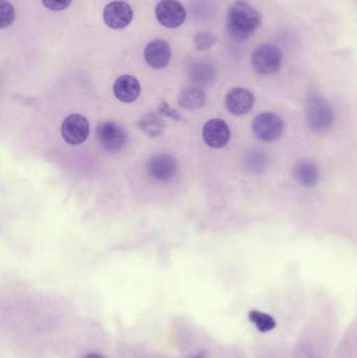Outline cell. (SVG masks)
I'll list each match as a JSON object with an SVG mask.
<instances>
[{
    "mask_svg": "<svg viewBox=\"0 0 357 358\" xmlns=\"http://www.w3.org/2000/svg\"><path fill=\"white\" fill-rule=\"evenodd\" d=\"M268 164V159L265 153L259 152V151H254L249 153L247 159V166L249 170L253 172H262L265 170Z\"/></svg>",
    "mask_w": 357,
    "mask_h": 358,
    "instance_id": "obj_19",
    "label": "cell"
},
{
    "mask_svg": "<svg viewBox=\"0 0 357 358\" xmlns=\"http://www.w3.org/2000/svg\"><path fill=\"white\" fill-rule=\"evenodd\" d=\"M205 92L198 87H188L180 92L178 104L187 110H197L205 104Z\"/></svg>",
    "mask_w": 357,
    "mask_h": 358,
    "instance_id": "obj_15",
    "label": "cell"
},
{
    "mask_svg": "<svg viewBox=\"0 0 357 358\" xmlns=\"http://www.w3.org/2000/svg\"><path fill=\"white\" fill-rule=\"evenodd\" d=\"M145 60L149 66L161 69L169 64L171 60V48L163 40H153L145 48Z\"/></svg>",
    "mask_w": 357,
    "mask_h": 358,
    "instance_id": "obj_11",
    "label": "cell"
},
{
    "mask_svg": "<svg viewBox=\"0 0 357 358\" xmlns=\"http://www.w3.org/2000/svg\"><path fill=\"white\" fill-rule=\"evenodd\" d=\"M45 8L50 10H63L71 6V0H42Z\"/></svg>",
    "mask_w": 357,
    "mask_h": 358,
    "instance_id": "obj_22",
    "label": "cell"
},
{
    "mask_svg": "<svg viewBox=\"0 0 357 358\" xmlns=\"http://www.w3.org/2000/svg\"><path fill=\"white\" fill-rule=\"evenodd\" d=\"M0 17H1V29H6L8 25L12 24L15 19V10L12 4L6 0L0 1Z\"/></svg>",
    "mask_w": 357,
    "mask_h": 358,
    "instance_id": "obj_20",
    "label": "cell"
},
{
    "mask_svg": "<svg viewBox=\"0 0 357 358\" xmlns=\"http://www.w3.org/2000/svg\"><path fill=\"white\" fill-rule=\"evenodd\" d=\"M293 176L299 181L300 185L305 187H312L318 183L320 170L314 162H300L293 168Z\"/></svg>",
    "mask_w": 357,
    "mask_h": 358,
    "instance_id": "obj_14",
    "label": "cell"
},
{
    "mask_svg": "<svg viewBox=\"0 0 357 358\" xmlns=\"http://www.w3.org/2000/svg\"><path fill=\"white\" fill-rule=\"evenodd\" d=\"M194 358H205V357H201V355H199V357H194Z\"/></svg>",
    "mask_w": 357,
    "mask_h": 358,
    "instance_id": "obj_24",
    "label": "cell"
},
{
    "mask_svg": "<svg viewBox=\"0 0 357 358\" xmlns=\"http://www.w3.org/2000/svg\"><path fill=\"white\" fill-rule=\"evenodd\" d=\"M149 176L156 181H168L177 174V161L167 153L155 155L149 159L147 165Z\"/></svg>",
    "mask_w": 357,
    "mask_h": 358,
    "instance_id": "obj_8",
    "label": "cell"
},
{
    "mask_svg": "<svg viewBox=\"0 0 357 358\" xmlns=\"http://www.w3.org/2000/svg\"><path fill=\"white\" fill-rule=\"evenodd\" d=\"M105 23L113 29H125L133 18L131 6L124 1H113L107 4L103 12Z\"/></svg>",
    "mask_w": 357,
    "mask_h": 358,
    "instance_id": "obj_9",
    "label": "cell"
},
{
    "mask_svg": "<svg viewBox=\"0 0 357 358\" xmlns=\"http://www.w3.org/2000/svg\"><path fill=\"white\" fill-rule=\"evenodd\" d=\"M203 136L207 146L212 148H222L230 142V127L222 120L213 119L203 126Z\"/></svg>",
    "mask_w": 357,
    "mask_h": 358,
    "instance_id": "obj_10",
    "label": "cell"
},
{
    "mask_svg": "<svg viewBox=\"0 0 357 358\" xmlns=\"http://www.w3.org/2000/svg\"><path fill=\"white\" fill-rule=\"evenodd\" d=\"M254 69L262 76H270L280 71L283 63V54L278 46H259L252 57Z\"/></svg>",
    "mask_w": 357,
    "mask_h": 358,
    "instance_id": "obj_4",
    "label": "cell"
},
{
    "mask_svg": "<svg viewBox=\"0 0 357 358\" xmlns=\"http://www.w3.org/2000/svg\"><path fill=\"white\" fill-rule=\"evenodd\" d=\"M284 124L279 115L263 113L257 115L253 122V131L256 138L263 142H274L282 136Z\"/></svg>",
    "mask_w": 357,
    "mask_h": 358,
    "instance_id": "obj_5",
    "label": "cell"
},
{
    "mask_svg": "<svg viewBox=\"0 0 357 358\" xmlns=\"http://www.w3.org/2000/svg\"><path fill=\"white\" fill-rule=\"evenodd\" d=\"M96 132L99 144L106 152L117 153L127 146V131L115 122L107 121L99 124Z\"/></svg>",
    "mask_w": 357,
    "mask_h": 358,
    "instance_id": "obj_3",
    "label": "cell"
},
{
    "mask_svg": "<svg viewBox=\"0 0 357 358\" xmlns=\"http://www.w3.org/2000/svg\"><path fill=\"white\" fill-rule=\"evenodd\" d=\"M255 98L249 90L245 88H233L226 98L228 110L235 115H243L253 108Z\"/></svg>",
    "mask_w": 357,
    "mask_h": 358,
    "instance_id": "obj_12",
    "label": "cell"
},
{
    "mask_svg": "<svg viewBox=\"0 0 357 358\" xmlns=\"http://www.w3.org/2000/svg\"><path fill=\"white\" fill-rule=\"evenodd\" d=\"M306 120L314 131L324 134L328 131L335 121L333 107L322 98H314L306 106Z\"/></svg>",
    "mask_w": 357,
    "mask_h": 358,
    "instance_id": "obj_2",
    "label": "cell"
},
{
    "mask_svg": "<svg viewBox=\"0 0 357 358\" xmlns=\"http://www.w3.org/2000/svg\"><path fill=\"white\" fill-rule=\"evenodd\" d=\"M216 43V37L212 33H199L195 37L197 50H207Z\"/></svg>",
    "mask_w": 357,
    "mask_h": 358,
    "instance_id": "obj_21",
    "label": "cell"
},
{
    "mask_svg": "<svg viewBox=\"0 0 357 358\" xmlns=\"http://www.w3.org/2000/svg\"><path fill=\"white\" fill-rule=\"evenodd\" d=\"M113 92L117 100L121 102H134L140 94V82L132 76H121L115 82Z\"/></svg>",
    "mask_w": 357,
    "mask_h": 358,
    "instance_id": "obj_13",
    "label": "cell"
},
{
    "mask_svg": "<svg viewBox=\"0 0 357 358\" xmlns=\"http://www.w3.org/2000/svg\"><path fill=\"white\" fill-rule=\"evenodd\" d=\"M249 321L255 324L257 329L262 334L270 331L276 327V321L274 317H270L268 313H261V311L252 310L249 313Z\"/></svg>",
    "mask_w": 357,
    "mask_h": 358,
    "instance_id": "obj_18",
    "label": "cell"
},
{
    "mask_svg": "<svg viewBox=\"0 0 357 358\" xmlns=\"http://www.w3.org/2000/svg\"><path fill=\"white\" fill-rule=\"evenodd\" d=\"M190 77L198 85H207L215 80V69L207 63H197L191 67Z\"/></svg>",
    "mask_w": 357,
    "mask_h": 358,
    "instance_id": "obj_16",
    "label": "cell"
},
{
    "mask_svg": "<svg viewBox=\"0 0 357 358\" xmlns=\"http://www.w3.org/2000/svg\"><path fill=\"white\" fill-rule=\"evenodd\" d=\"M140 130L150 138H156L163 134L165 129V123L163 119L155 113H149L146 117H143L142 121L138 123Z\"/></svg>",
    "mask_w": 357,
    "mask_h": 358,
    "instance_id": "obj_17",
    "label": "cell"
},
{
    "mask_svg": "<svg viewBox=\"0 0 357 358\" xmlns=\"http://www.w3.org/2000/svg\"><path fill=\"white\" fill-rule=\"evenodd\" d=\"M155 16L163 27L175 29L186 20V8L176 0H161L155 8Z\"/></svg>",
    "mask_w": 357,
    "mask_h": 358,
    "instance_id": "obj_6",
    "label": "cell"
},
{
    "mask_svg": "<svg viewBox=\"0 0 357 358\" xmlns=\"http://www.w3.org/2000/svg\"><path fill=\"white\" fill-rule=\"evenodd\" d=\"M90 127L87 120L80 115H71L63 121L61 134L69 145L82 144L89 136Z\"/></svg>",
    "mask_w": 357,
    "mask_h": 358,
    "instance_id": "obj_7",
    "label": "cell"
},
{
    "mask_svg": "<svg viewBox=\"0 0 357 358\" xmlns=\"http://www.w3.org/2000/svg\"><path fill=\"white\" fill-rule=\"evenodd\" d=\"M84 358H105V357H102V355H88L87 357H85Z\"/></svg>",
    "mask_w": 357,
    "mask_h": 358,
    "instance_id": "obj_23",
    "label": "cell"
},
{
    "mask_svg": "<svg viewBox=\"0 0 357 358\" xmlns=\"http://www.w3.org/2000/svg\"><path fill=\"white\" fill-rule=\"evenodd\" d=\"M261 24V15L251 4L237 1L231 6L228 12V31L239 40L251 37Z\"/></svg>",
    "mask_w": 357,
    "mask_h": 358,
    "instance_id": "obj_1",
    "label": "cell"
}]
</instances>
